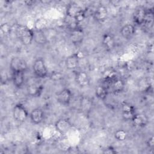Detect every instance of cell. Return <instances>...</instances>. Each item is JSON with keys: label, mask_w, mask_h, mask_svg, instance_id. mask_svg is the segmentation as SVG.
Here are the masks:
<instances>
[{"label": "cell", "mask_w": 154, "mask_h": 154, "mask_svg": "<svg viewBox=\"0 0 154 154\" xmlns=\"http://www.w3.org/2000/svg\"><path fill=\"white\" fill-rule=\"evenodd\" d=\"M15 32L17 37L23 45H29L34 40V30L26 26L18 25Z\"/></svg>", "instance_id": "1"}, {"label": "cell", "mask_w": 154, "mask_h": 154, "mask_svg": "<svg viewBox=\"0 0 154 154\" xmlns=\"http://www.w3.org/2000/svg\"><path fill=\"white\" fill-rule=\"evenodd\" d=\"M32 70L35 76L40 79L45 78L48 75V69L44 60L40 57L33 63Z\"/></svg>", "instance_id": "2"}, {"label": "cell", "mask_w": 154, "mask_h": 154, "mask_svg": "<svg viewBox=\"0 0 154 154\" xmlns=\"http://www.w3.org/2000/svg\"><path fill=\"white\" fill-rule=\"evenodd\" d=\"M10 67L11 72H25L28 69L26 61L19 57H13L10 62Z\"/></svg>", "instance_id": "3"}, {"label": "cell", "mask_w": 154, "mask_h": 154, "mask_svg": "<svg viewBox=\"0 0 154 154\" xmlns=\"http://www.w3.org/2000/svg\"><path fill=\"white\" fill-rule=\"evenodd\" d=\"M13 116L16 121L23 122L26 120L28 116V112L23 105L17 103L13 108Z\"/></svg>", "instance_id": "4"}, {"label": "cell", "mask_w": 154, "mask_h": 154, "mask_svg": "<svg viewBox=\"0 0 154 154\" xmlns=\"http://www.w3.org/2000/svg\"><path fill=\"white\" fill-rule=\"evenodd\" d=\"M72 94L68 88H64L56 94V99L58 103L63 105H68L72 99Z\"/></svg>", "instance_id": "5"}, {"label": "cell", "mask_w": 154, "mask_h": 154, "mask_svg": "<svg viewBox=\"0 0 154 154\" xmlns=\"http://www.w3.org/2000/svg\"><path fill=\"white\" fill-rule=\"evenodd\" d=\"M72 128V124L67 119H60L55 123V129L61 135L66 134Z\"/></svg>", "instance_id": "6"}, {"label": "cell", "mask_w": 154, "mask_h": 154, "mask_svg": "<svg viewBox=\"0 0 154 154\" xmlns=\"http://www.w3.org/2000/svg\"><path fill=\"white\" fill-rule=\"evenodd\" d=\"M122 117L125 120L132 121L134 115L136 114L135 109L133 105L128 103H123L122 105Z\"/></svg>", "instance_id": "7"}, {"label": "cell", "mask_w": 154, "mask_h": 154, "mask_svg": "<svg viewBox=\"0 0 154 154\" xmlns=\"http://www.w3.org/2000/svg\"><path fill=\"white\" fill-rule=\"evenodd\" d=\"M146 11L145 8L143 7H138L137 8L133 13V21L137 25H143L144 22L145 16L146 14Z\"/></svg>", "instance_id": "8"}, {"label": "cell", "mask_w": 154, "mask_h": 154, "mask_svg": "<svg viewBox=\"0 0 154 154\" xmlns=\"http://www.w3.org/2000/svg\"><path fill=\"white\" fill-rule=\"evenodd\" d=\"M84 37V33L82 29L79 26L71 29L70 33V39L75 45H78L82 42Z\"/></svg>", "instance_id": "9"}, {"label": "cell", "mask_w": 154, "mask_h": 154, "mask_svg": "<svg viewBox=\"0 0 154 154\" xmlns=\"http://www.w3.org/2000/svg\"><path fill=\"white\" fill-rule=\"evenodd\" d=\"M79 55L78 53H75L67 57L65 60L66 67L70 70H75L79 66Z\"/></svg>", "instance_id": "10"}, {"label": "cell", "mask_w": 154, "mask_h": 154, "mask_svg": "<svg viewBox=\"0 0 154 154\" xmlns=\"http://www.w3.org/2000/svg\"><path fill=\"white\" fill-rule=\"evenodd\" d=\"M75 81L81 87H87L90 85V82L89 75L84 71H79L76 73Z\"/></svg>", "instance_id": "11"}, {"label": "cell", "mask_w": 154, "mask_h": 154, "mask_svg": "<svg viewBox=\"0 0 154 154\" xmlns=\"http://www.w3.org/2000/svg\"><path fill=\"white\" fill-rule=\"evenodd\" d=\"M43 88V87L41 84L32 81L28 85L27 92L31 96H39L42 92Z\"/></svg>", "instance_id": "12"}, {"label": "cell", "mask_w": 154, "mask_h": 154, "mask_svg": "<svg viewBox=\"0 0 154 154\" xmlns=\"http://www.w3.org/2000/svg\"><path fill=\"white\" fill-rule=\"evenodd\" d=\"M31 121L35 125L41 123L44 120L45 114L43 111L40 108H35L32 109L29 114Z\"/></svg>", "instance_id": "13"}, {"label": "cell", "mask_w": 154, "mask_h": 154, "mask_svg": "<svg viewBox=\"0 0 154 154\" xmlns=\"http://www.w3.org/2000/svg\"><path fill=\"white\" fill-rule=\"evenodd\" d=\"M11 79L13 85L17 88H20L25 82V72H13Z\"/></svg>", "instance_id": "14"}, {"label": "cell", "mask_w": 154, "mask_h": 154, "mask_svg": "<svg viewBox=\"0 0 154 154\" xmlns=\"http://www.w3.org/2000/svg\"><path fill=\"white\" fill-rule=\"evenodd\" d=\"M120 32L124 38L130 39L134 36L135 32V28L133 25L127 23L121 28Z\"/></svg>", "instance_id": "15"}, {"label": "cell", "mask_w": 154, "mask_h": 154, "mask_svg": "<svg viewBox=\"0 0 154 154\" xmlns=\"http://www.w3.org/2000/svg\"><path fill=\"white\" fill-rule=\"evenodd\" d=\"M108 16L107 8L104 5H100L95 10L93 16L94 19L99 22H103L106 20Z\"/></svg>", "instance_id": "16"}, {"label": "cell", "mask_w": 154, "mask_h": 154, "mask_svg": "<svg viewBox=\"0 0 154 154\" xmlns=\"http://www.w3.org/2000/svg\"><path fill=\"white\" fill-rule=\"evenodd\" d=\"M133 123L138 127H144L149 122L147 116L144 114H135L132 120Z\"/></svg>", "instance_id": "17"}, {"label": "cell", "mask_w": 154, "mask_h": 154, "mask_svg": "<svg viewBox=\"0 0 154 154\" xmlns=\"http://www.w3.org/2000/svg\"><path fill=\"white\" fill-rule=\"evenodd\" d=\"M34 41L38 45H43L47 42V38L43 32V31H40L34 29Z\"/></svg>", "instance_id": "18"}, {"label": "cell", "mask_w": 154, "mask_h": 154, "mask_svg": "<svg viewBox=\"0 0 154 154\" xmlns=\"http://www.w3.org/2000/svg\"><path fill=\"white\" fill-rule=\"evenodd\" d=\"M110 85L112 87V91L115 93H119L122 92L125 88L124 81L122 79L118 78L117 77L111 82Z\"/></svg>", "instance_id": "19"}, {"label": "cell", "mask_w": 154, "mask_h": 154, "mask_svg": "<svg viewBox=\"0 0 154 154\" xmlns=\"http://www.w3.org/2000/svg\"><path fill=\"white\" fill-rule=\"evenodd\" d=\"M102 43L105 48L107 49H111L114 46V40L113 37L109 34H105L103 36Z\"/></svg>", "instance_id": "20"}, {"label": "cell", "mask_w": 154, "mask_h": 154, "mask_svg": "<svg viewBox=\"0 0 154 154\" xmlns=\"http://www.w3.org/2000/svg\"><path fill=\"white\" fill-rule=\"evenodd\" d=\"M108 94L107 88L103 85H99L95 89V94L96 97L102 100H104Z\"/></svg>", "instance_id": "21"}, {"label": "cell", "mask_w": 154, "mask_h": 154, "mask_svg": "<svg viewBox=\"0 0 154 154\" xmlns=\"http://www.w3.org/2000/svg\"><path fill=\"white\" fill-rule=\"evenodd\" d=\"M81 10H82V8H81L75 2H72L67 7L66 14L74 17L75 14Z\"/></svg>", "instance_id": "22"}, {"label": "cell", "mask_w": 154, "mask_h": 154, "mask_svg": "<svg viewBox=\"0 0 154 154\" xmlns=\"http://www.w3.org/2000/svg\"><path fill=\"white\" fill-rule=\"evenodd\" d=\"M153 22V11L152 9L147 10L143 25L147 26L150 28V26H152Z\"/></svg>", "instance_id": "23"}, {"label": "cell", "mask_w": 154, "mask_h": 154, "mask_svg": "<svg viewBox=\"0 0 154 154\" xmlns=\"http://www.w3.org/2000/svg\"><path fill=\"white\" fill-rule=\"evenodd\" d=\"M48 25V21L45 18L38 19L34 24V28L37 30L43 31L45 29Z\"/></svg>", "instance_id": "24"}, {"label": "cell", "mask_w": 154, "mask_h": 154, "mask_svg": "<svg viewBox=\"0 0 154 154\" xmlns=\"http://www.w3.org/2000/svg\"><path fill=\"white\" fill-rule=\"evenodd\" d=\"M114 137L117 141H124L127 137V133L123 129H118L114 133Z\"/></svg>", "instance_id": "25"}, {"label": "cell", "mask_w": 154, "mask_h": 154, "mask_svg": "<svg viewBox=\"0 0 154 154\" xmlns=\"http://www.w3.org/2000/svg\"><path fill=\"white\" fill-rule=\"evenodd\" d=\"M0 29H1L2 33L4 34V35H8L10 34L11 31V26L8 23H4L1 25Z\"/></svg>", "instance_id": "26"}, {"label": "cell", "mask_w": 154, "mask_h": 154, "mask_svg": "<svg viewBox=\"0 0 154 154\" xmlns=\"http://www.w3.org/2000/svg\"><path fill=\"white\" fill-rule=\"evenodd\" d=\"M75 20L79 24L81 22H82L85 18V11L84 10H80L78 13H77L74 16Z\"/></svg>", "instance_id": "27"}, {"label": "cell", "mask_w": 154, "mask_h": 154, "mask_svg": "<svg viewBox=\"0 0 154 154\" xmlns=\"http://www.w3.org/2000/svg\"><path fill=\"white\" fill-rule=\"evenodd\" d=\"M146 145L147 146L150 148V149H153V147H154V138H153V136H151L146 141Z\"/></svg>", "instance_id": "28"}, {"label": "cell", "mask_w": 154, "mask_h": 154, "mask_svg": "<svg viewBox=\"0 0 154 154\" xmlns=\"http://www.w3.org/2000/svg\"><path fill=\"white\" fill-rule=\"evenodd\" d=\"M103 153H106V154H115V153H117V152L112 146H109L103 150Z\"/></svg>", "instance_id": "29"}]
</instances>
